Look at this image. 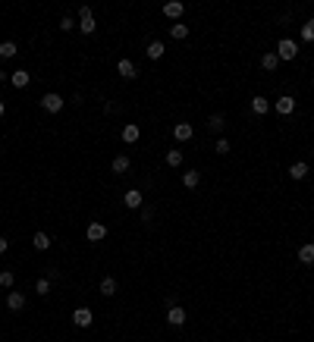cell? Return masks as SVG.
Wrapping results in <instances>:
<instances>
[{"mask_svg": "<svg viewBox=\"0 0 314 342\" xmlns=\"http://www.w3.org/2000/svg\"><path fill=\"white\" fill-rule=\"evenodd\" d=\"M274 54L279 57V63H283V60H295V57H299V41L283 38V41L277 44V50H274Z\"/></svg>", "mask_w": 314, "mask_h": 342, "instance_id": "6da1fadb", "label": "cell"}, {"mask_svg": "<svg viewBox=\"0 0 314 342\" xmlns=\"http://www.w3.org/2000/svg\"><path fill=\"white\" fill-rule=\"evenodd\" d=\"M41 107H44L47 110V113H60V110H63V95H57V91H47V95L44 98H41Z\"/></svg>", "mask_w": 314, "mask_h": 342, "instance_id": "7a4b0ae2", "label": "cell"}, {"mask_svg": "<svg viewBox=\"0 0 314 342\" xmlns=\"http://www.w3.org/2000/svg\"><path fill=\"white\" fill-rule=\"evenodd\" d=\"M274 110L279 116H292L295 113V98H289V95H279V101L274 104Z\"/></svg>", "mask_w": 314, "mask_h": 342, "instance_id": "3957f363", "label": "cell"}, {"mask_svg": "<svg viewBox=\"0 0 314 342\" xmlns=\"http://www.w3.org/2000/svg\"><path fill=\"white\" fill-rule=\"evenodd\" d=\"M79 16H82V35H95V29H98V25H95V16H91V6H82V10H79Z\"/></svg>", "mask_w": 314, "mask_h": 342, "instance_id": "277c9868", "label": "cell"}, {"mask_svg": "<svg viewBox=\"0 0 314 342\" xmlns=\"http://www.w3.org/2000/svg\"><path fill=\"white\" fill-rule=\"evenodd\" d=\"M91 320H95V314H91L88 311V308H75V311H72V323H75V327H91Z\"/></svg>", "mask_w": 314, "mask_h": 342, "instance_id": "5b68a950", "label": "cell"}, {"mask_svg": "<svg viewBox=\"0 0 314 342\" xmlns=\"http://www.w3.org/2000/svg\"><path fill=\"white\" fill-rule=\"evenodd\" d=\"M185 320H189V317H185V308L173 305V308H170V311H167V323H170V327H182Z\"/></svg>", "mask_w": 314, "mask_h": 342, "instance_id": "8992f818", "label": "cell"}, {"mask_svg": "<svg viewBox=\"0 0 314 342\" xmlns=\"http://www.w3.org/2000/svg\"><path fill=\"white\" fill-rule=\"evenodd\" d=\"M116 72H120L123 79H135V75H139V66H135L132 60H126V57H123L120 63H116Z\"/></svg>", "mask_w": 314, "mask_h": 342, "instance_id": "52a82bcc", "label": "cell"}, {"mask_svg": "<svg viewBox=\"0 0 314 342\" xmlns=\"http://www.w3.org/2000/svg\"><path fill=\"white\" fill-rule=\"evenodd\" d=\"M123 204H126V207H132V210H135V207H141V204H145V195H141L139 189H129V192L123 195Z\"/></svg>", "mask_w": 314, "mask_h": 342, "instance_id": "ba28073f", "label": "cell"}, {"mask_svg": "<svg viewBox=\"0 0 314 342\" xmlns=\"http://www.w3.org/2000/svg\"><path fill=\"white\" fill-rule=\"evenodd\" d=\"M192 135H195V129H192L189 123H176V126H173V138H176V141H189Z\"/></svg>", "mask_w": 314, "mask_h": 342, "instance_id": "9c48e42d", "label": "cell"}, {"mask_svg": "<svg viewBox=\"0 0 314 342\" xmlns=\"http://www.w3.org/2000/svg\"><path fill=\"white\" fill-rule=\"evenodd\" d=\"M88 242H101V239H107V226L104 223H88Z\"/></svg>", "mask_w": 314, "mask_h": 342, "instance_id": "30bf717a", "label": "cell"}, {"mask_svg": "<svg viewBox=\"0 0 314 342\" xmlns=\"http://www.w3.org/2000/svg\"><path fill=\"white\" fill-rule=\"evenodd\" d=\"M251 113H254V116L270 113V101H267V98H261V95H258V98H251Z\"/></svg>", "mask_w": 314, "mask_h": 342, "instance_id": "8fae6325", "label": "cell"}, {"mask_svg": "<svg viewBox=\"0 0 314 342\" xmlns=\"http://www.w3.org/2000/svg\"><path fill=\"white\" fill-rule=\"evenodd\" d=\"M6 308H10V311H22L25 308V295L22 292H6Z\"/></svg>", "mask_w": 314, "mask_h": 342, "instance_id": "7c38bea8", "label": "cell"}, {"mask_svg": "<svg viewBox=\"0 0 314 342\" xmlns=\"http://www.w3.org/2000/svg\"><path fill=\"white\" fill-rule=\"evenodd\" d=\"M299 261L305 264V267H311V264H314V242H305L299 248Z\"/></svg>", "mask_w": 314, "mask_h": 342, "instance_id": "4fadbf2b", "label": "cell"}, {"mask_svg": "<svg viewBox=\"0 0 314 342\" xmlns=\"http://www.w3.org/2000/svg\"><path fill=\"white\" fill-rule=\"evenodd\" d=\"M129 157H126V154H120V157H113V164H110V170H113L116 176H123V173H129Z\"/></svg>", "mask_w": 314, "mask_h": 342, "instance_id": "5bb4252c", "label": "cell"}, {"mask_svg": "<svg viewBox=\"0 0 314 342\" xmlns=\"http://www.w3.org/2000/svg\"><path fill=\"white\" fill-rule=\"evenodd\" d=\"M198 182H201L198 170H185V173H182V185H185V189H198Z\"/></svg>", "mask_w": 314, "mask_h": 342, "instance_id": "9a60e30c", "label": "cell"}, {"mask_svg": "<svg viewBox=\"0 0 314 342\" xmlns=\"http://www.w3.org/2000/svg\"><path fill=\"white\" fill-rule=\"evenodd\" d=\"M164 16L179 19V16H182V3H179V0H167V3H164Z\"/></svg>", "mask_w": 314, "mask_h": 342, "instance_id": "2e32d148", "label": "cell"}, {"mask_svg": "<svg viewBox=\"0 0 314 342\" xmlns=\"http://www.w3.org/2000/svg\"><path fill=\"white\" fill-rule=\"evenodd\" d=\"M16 54H19V44H16V41H0V57L3 60H10Z\"/></svg>", "mask_w": 314, "mask_h": 342, "instance_id": "e0dca14e", "label": "cell"}, {"mask_svg": "<svg viewBox=\"0 0 314 342\" xmlns=\"http://www.w3.org/2000/svg\"><path fill=\"white\" fill-rule=\"evenodd\" d=\"M277 66H279V57L277 54H264V57H261V69H264V72H274Z\"/></svg>", "mask_w": 314, "mask_h": 342, "instance_id": "ac0fdd59", "label": "cell"}, {"mask_svg": "<svg viewBox=\"0 0 314 342\" xmlns=\"http://www.w3.org/2000/svg\"><path fill=\"white\" fill-rule=\"evenodd\" d=\"M101 295H104V298L116 295V279H113V276H104V279H101Z\"/></svg>", "mask_w": 314, "mask_h": 342, "instance_id": "d6986e66", "label": "cell"}, {"mask_svg": "<svg viewBox=\"0 0 314 342\" xmlns=\"http://www.w3.org/2000/svg\"><path fill=\"white\" fill-rule=\"evenodd\" d=\"M139 135H141V129H139V126H135V123H129V126H123V141H139Z\"/></svg>", "mask_w": 314, "mask_h": 342, "instance_id": "ffe728a7", "label": "cell"}, {"mask_svg": "<svg viewBox=\"0 0 314 342\" xmlns=\"http://www.w3.org/2000/svg\"><path fill=\"white\" fill-rule=\"evenodd\" d=\"M289 176L292 179H305L308 176V164H305V160H295V164L289 167Z\"/></svg>", "mask_w": 314, "mask_h": 342, "instance_id": "44dd1931", "label": "cell"}, {"mask_svg": "<svg viewBox=\"0 0 314 342\" xmlns=\"http://www.w3.org/2000/svg\"><path fill=\"white\" fill-rule=\"evenodd\" d=\"M32 245H35L38 251H47V248H50V236L47 233H35V236H32Z\"/></svg>", "mask_w": 314, "mask_h": 342, "instance_id": "7402d4cb", "label": "cell"}, {"mask_svg": "<svg viewBox=\"0 0 314 342\" xmlns=\"http://www.w3.org/2000/svg\"><path fill=\"white\" fill-rule=\"evenodd\" d=\"M170 35H173L176 41H185V38H189V25H185V22H173V29H170Z\"/></svg>", "mask_w": 314, "mask_h": 342, "instance_id": "603a6c76", "label": "cell"}, {"mask_svg": "<svg viewBox=\"0 0 314 342\" xmlns=\"http://www.w3.org/2000/svg\"><path fill=\"white\" fill-rule=\"evenodd\" d=\"M164 41H151V44H148V60H160V57H164Z\"/></svg>", "mask_w": 314, "mask_h": 342, "instance_id": "cb8c5ba5", "label": "cell"}, {"mask_svg": "<svg viewBox=\"0 0 314 342\" xmlns=\"http://www.w3.org/2000/svg\"><path fill=\"white\" fill-rule=\"evenodd\" d=\"M10 82H13V88H25V85H29V72H25V69H16Z\"/></svg>", "mask_w": 314, "mask_h": 342, "instance_id": "d4e9b609", "label": "cell"}, {"mask_svg": "<svg viewBox=\"0 0 314 342\" xmlns=\"http://www.w3.org/2000/svg\"><path fill=\"white\" fill-rule=\"evenodd\" d=\"M167 167H182V151L179 148L167 151Z\"/></svg>", "mask_w": 314, "mask_h": 342, "instance_id": "484cf974", "label": "cell"}, {"mask_svg": "<svg viewBox=\"0 0 314 342\" xmlns=\"http://www.w3.org/2000/svg\"><path fill=\"white\" fill-rule=\"evenodd\" d=\"M302 41H308V44L314 41V16H311V19L302 25Z\"/></svg>", "mask_w": 314, "mask_h": 342, "instance_id": "4316f807", "label": "cell"}, {"mask_svg": "<svg viewBox=\"0 0 314 342\" xmlns=\"http://www.w3.org/2000/svg\"><path fill=\"white\" fill-rule=\"evenodd\" d=\"M13 283H16L13 270H0V286H3V289H13Z\"/></svg>", "mask_w": 314, "mask_h": 342, "instance_id": "83f0119b", "label": "cell"}, {"mask_svg": "<svg viewBox=\"0 0 314 342\" xmlns=\"http://www.w3.org/2000/svg\"><path fill=\"white\" fill-rule=\"evenodd\" d=\"M35 295H50V279H47V276L35 283Z\"/></svg>", "mask_w": 314, "mask_h": 342, "instance_id": "f1b7e54d", "label": "cell"}, {"mask_svg": "<svg viewBox=\"0 0 314 342\" xmlns=\"http://www.w3.org/2000/svg\"><path fill=\"white\" fill-rule=\"evenodd\" d=\"M210 129H214V132H220V129H223V126H226V119H223V113H214V116H210Z\"/></svg>", "mask_w": 314, "mask_h": 342, "instance_id": "f546056e", "label": "cell"}, {"mask_svg": "<svg viewBox=\"0 0 314 342\" xmlns=\"http://www.w3.org/2000/svg\"><path fill=\"white\" fill-rule=\"evenodd\" d=\"M214 148H217V154H230V148H233V144H230V138H217V144H214Z\"/></svg>", "mask_w": 314, "mask_h": 342, "instance_id": "4dcf8cb0", "label": "cell"}, {"mask_svg": "<svg viewBox=\"0 0 314 342\" xmlns=\"http://www.w3.org/2000/svg\"><path fill=\"white\" fill-rule=\"evenodd\" d=\"M72 25H75V19H72V16H63V19H60V29H63V32H70Z\"/></svg>", "mask_w": 314, "mask_h": 342, "instance_id": "1f68e13d", "label": "cell"}, {"mask_svg": "<svg viewBox=\"0 0 314 342\" xmlns=\"http://www.w3.org/2000/svg\"><path fill=\"white\" fill-rule=\"evenodd\" d=\"M6 248H10V242H6V239H3V236H0V254H3V251H6Z\"/></svg>", "mask_w": 314, "mask_h": 342, "instance_id": "d6a6232c", "label": "cell"}, {"mask_svg": "<svg viewBox=\"0 0 314 342\" xmlns=\"http://www.w3.org/2000/svg\"><path fill=\"white\" fill-rule=\"evenodd\" d=\"M6 113V107H3V101H0V116H3Z\"/></svg>", "mask_w": 314, "mask_h": 342, "instance_id": "836d02e7", "label": "cell"}, {"mask_svg": "<svg viewBox=\"0 0 314 342\" xmlns=\"http://www.w3.org/2000/svg\"><path fill=\"white\" fill-rule=\"evenodd\" d=\"M0 82H6V72L3 69H0Z\"/></svg>", "mask_w": 314, "mask_h": 342, "instance_id": "e575fe53", "label": "cell"}, {"mask_svg": "<svg viewBox=\"0 0 314 342\" xmlns=\"http://www.w3.org/2000/svg\"><path fill=\"white\" fill-rule=\"evenodd\" d=\"M311 154H314V148H311Z\"/></svg>", "mask_w": 314, "mask_h": 342, "instance_id": "d590c367", "label": "cell"}, {"mask_svg": "<svg viewBox=\"0 0 314 342\" xmlns=\"http://www.w3.org/2000/svg\"><path fill=\"white\" fill-rule=\"evenodd\" d=\"M311 82H314V79H311Z\"/></svg>", "mask_w": 314, "mask_h": 342, "instance_id": "8d00e7d4", "label": "cell"}]
</instances>
